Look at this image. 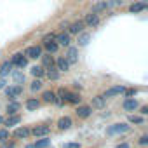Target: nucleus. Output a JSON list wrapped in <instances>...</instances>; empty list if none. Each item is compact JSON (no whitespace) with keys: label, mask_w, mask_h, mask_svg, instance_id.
I'll return each instance as SVG.
<instances>
[{"label":"nucleus","mask_w":148,"mask_h":148,"mask_svg":"<svg viewBox=\"0 0 148 148\" xmlns=\"http://www.w3.org/2000/svg\"><path fill=\"white\" fill-rule=\"evenodd\" d=\"M105 105H106V99L103 98V94L92 98V106H94V108H105Z\"/></svg>","instance_id":"c85d7f7f"},{"label":"nucleus","mask_w":148,"mask_h":148,"mask_svg":"<svg viewBox=\"0 0 148 148\" xmlns=\"http://www.w3.org/2000/svg\"><path fill=\"white\" fill-rule=\"evenodd\" d=\"M42 86H44V84H42V80H40V79H35V80L30 84V89H32L33 92H37V91H40V89H42Z\"/></svg>","instance_id":"2f4dec72"},{"label":"nucleus","mask_w":148,"mask_h":148,"mask_svg":"<svg viewBox=\"0 0 148 148\" xmlns=\"http://www.w3.org/2000/svg\"><path fill=\"white\" fill-rule=\"evenodd\" d=\"M63 148H80V145L79 143H64Z\"/></svg>","instance_id":"4c0bfd02"},{"label":"nucleus","mask_w":148,"mask_h":148,"mask_svg":"<svg viewBox=\"0 0 148 148\" xmlns=\"http://www.w3.org/2000/svg\"><path fill=\"white\" fill-rule=\"evenodd\" d=\"M106 5H108V9L119 7V5H122V0H106Z\"/></svg>","instance_id":"f704fd0d"},{"label":"nucleus","mask_w":148,"mask_h":148,"mask_svg":"<svg viewBox=\"0 0 148 148\" xmlns=\"http://www.w3.org/2000/svg\"><path fill=\"white\" fill-rule=\"evenodd\" d=\"M139 145H141V146H145V145H148V136H146V134H143V136L139 138Z\"/></svg>","instance_id":"58836bf2"},{"label":"nucleus","mask_w":148,"mask_h":148,"mask_svg":"<svg viewBox=\"0 0 148 148\" xmlns=\"http://www.w3.org/2000/svg\"><path fill=\"white\" fill-rule=\"evenodd\" d=\"M5 89V94H7V98H9V101H14V99H18L21 94H23V86H19V84H14V86H5L4 87Z\"/></svg>","instance_id":"f03ea898"},{"label":"nucleus","mask_w":148,"mask_h":148,"mask_svg":"<svg viewBox=\"0 0 148 148\" xmlns=\"http://www.w3.org/2000/svg\"><path fill=\"white\" fill-rule=\"evenodd\" d=\"M38 106H40V99H37V98H30V99L25 101V108L30 110V112H35Z\"/></svg>","instance_id":"6ab92c4d"},{"label":"nucleus","mask_w":148,"mask_h":148,"mask_svg":"<svg viewBox=\"0 0 148 148\" xmlns=\"http://www.w3.org/2000/svg\"><path fill=\"white\" fill-rule=\"evenodd\" d=\"M139 113H141V115H146V113H148V106H141V108H139Z\"/></svg>","instance_id":"ea45409f"},{"label":"nucleus","mask_w":148,"mask_h":148,"mask_svg":"<svg viewBox=\"0 0 148 148\" xmlns=\"http://www.w3.org/2000/svg\"><path fill=\"white\" fill-rule=\"evenodd\" d=\"M66 61L70 64H77L79 63V47H73V45H68V51L64 54Z\"/></svg>","instance_id":"0eeeda50"},{"label":"nucleus","mask_w":148,"mask_h":148,"mask_svg":"<svg viewBox=\"0 0 148 148\" xmlns=\"http://www.w3.org/2000/svg\"><path fill=\"white\" fill-rule=\"evenodd\" d=\"M9 139V131L7 129H0V143H5Z\"/></svg>","instance_id":"72a5a7b5"},{"label":"nucleus","mask_w":148,"mask_h":148,"mask_svg":"<svg viewBox=\"0 0 148 148\" xmlns=\"http://www.w3.org/2000/svg\"><path fill=\"white\" fill-rule=\"evenodd\" d=\"M84 30H86V25H84L82 19H77V21H73V23H70V25L66 26V32H68L70 35H79V33H82Z\"/></svg>","instance_id":"39448f33"},{"label":"nucleus","mask_w":148,"mask_h":148,"mask_svg":"<svg viewBox=\"0 0 148 148\" xmlns=\"http://www.w3.org/2000/svg\"><path fill=\"white\" fill-rule=\"evenodd\" d=\"M73 87H75V89H79V91H80V89H82V86H80V84H79V82H73Z\"/></svg>","instance_id":"37998d69"},{"label":"nucleus","mask_w":148,"mask_h":148,"mask_svg":"<svg viewBox=\"0 0 148 148\" xmlns=\"http://www.w3.org/2000/svg\"><path fill=\"white\" fill-rule=\"evenodd\" d=\"M117 148H129V143H120Z\"/></svg>","instance_id":"79ce46f5"},{"label":"nucleus","mask_w":148,"mask_h":148,"mask_svg":"<svg viewBox=\"0 0 148 148\" xmlns=\"http://www.w3.org/2000/svg\"><path fill=\"white\" fill-rule=\"evenodd\" d=\"M4 148H14V143H5Z\"/></svg>","instance_id":"c03bdc74"},{"label":"nucleus","mask_w":148,"mask_h":148,"mask_svg":"<svg viewBox=\"0 0 148 148\" xmlns=\"http://www.w3.org/2000/svg\"><path fill=\"white\" fill-rule=\"evenodd\" d=\"M19 108H21V105L14 99V101H9V105H7V113L9 115H16L18 112H19Z\"/></svg>","instance_id":"393cba45"},{"label":"nucleus","mask_w":148,"mask_h":148,"mask_svg":"<svg viewBox=\"0 0 148 148\" xmlns=\"http://www.w3.org/2000/svg\"><path fill=\"white\" fill-rule=\"evenodd\" d=\"M54 38H56V33H54V32H49V33H45V35L42 37V44L51 42V40H54Z\"/></svg>","instance_id":"473e14b6"},{"label":"nucleus","mask_w":148,"mask_h":148,"mask_svg":"<svg viewBox=\"0 0 148 148\" xmlns=\"http://www.w3.org/2000/svg\"><path fill=\"white\" fill-rule=\"evenodd\" d=\"M49 132H51V127H49V125H44V124H42V125H37V127H33V129L30 131V134H33L35 138H40V136H47Z\"/></svg>","instance_id":"4468645a"},{"label":"nucleus","mask_w":148,"mask_h":148,"mask_svg":"<svg viewBox=\"0 0 148 148\" xmlns=\"http://www.w3.org/2000/svg\"><path fill=\"white\" fill-rule=\"evenodd\" d=\"M56 42H58V45L61 47H68V45H71V35L68 33V32H61V33H56V38H54Z\"/></svg>","instance_id":"6e6552de"},{"label":"nucleus","mask_w":148,"mask_h":148,"mask_svg":"<svg viewBox=\"0 0 148 148\" xmlns=\"http://www.w3.org/2000/svg\"><path fill=\"white\" fill-rule=\"evenodd\" d=\"M77 37H79V40H77L79 42V47H86L89 44V40H91V33H87V32H82Z\"/></svg>","instance_id":"5701e85b"},{"label":"nucleus","mask_w":148,"mask_h":148,"mask_svg":"<svg viewBox=\"0 0 148 148\" xmlns=\"http://www.w3.org/2000/svg\"><path fill=\"white\" fill-rule=\"evenodd\" d=\"M23 54H25L28 59H40V56L44 54V49H42V45H30V47L25 49Z\"/></svg>","instance_id":"20e7f679"},{"label":"nucleus","mask_w":148,"mask_h":148,"mask_svg":"<svg viewBox=\"0 0 148 148\" xmlns=\"http://www.w3.org/2000/svg\"><path fill=\"white\" fill-rule=\"evenodd\" d=\"M40 59H42V66H44V68H47V66H52V64H54V58H52L49 52H47V54H42V56H40Z\"/></svg>","instance_id":"bb28decb"},{"label":"nucleus","mask_w":148,"mask_h":148,"mask_svg":"<svg viewBox=\"0 0 148 148\" xmlns=\"http://www.w3.org/2000/svg\"><path fill=\"white\" fill-rule=\"evenodd\" d=\"M42 99H44L45 103H56V92H54V91H44Z\"/></svg>","instance_id":"cd10ccee"},{"label":"nucleus","mask_w":148,"mask_h":148,"mask_svg":"<svg viewBox=\"0 0 148 148\" xmlns=\"http://www.w3.org/2000/svg\"><path fill=\"white\" fill-rule=\"evenodd\" d=\"M30 73H32L35 79H42V77L45 75V68H44L42 64H35V66L30 68Z\"/></svg>","instance_id":"a211bd4d"},{"label":"nucleus","mask_w":148,"mask_h":148,"mask_svg":"<svg viewBox=\"0 0 148 148\" xmlns=\"http://www.w3.org/2000/svg\"><path fill=\"white\" fill-rule=\"evenodd\" d=\"M80 101H82V98H80L79 92H70V91L64 92V103H70V105H80Z\"/></svg>","instance_id":"ddd939ff"},{"label":"nucleus","mask_w":148,"mask_h":148,"mask_svg":"<svg viewBox=\"0 0 148 148\" xmlns=\"http://www.w3.org/2000/svg\"><path fill=\"white\" fill-rule=\"evenodd\" d=\"M21 122V117L19 115H9L7 119H4V124L7 125V127H14V125H18Z\"/></svg>","instance_id":"b1692460"},{"label":"nucleus","mask_w":148,"mask_h":148,"mask_svg":"<svg viewBox=\"0 0 148 148\" xmlns=\"http://www.w3.org/2000/svg\"><path fill=\"white\" fill-rule=\"evenodd\" d=\"M5 86H7V84H5V80H4V79H2V80H0V91H2V89H4V87H5Z\"/></svg>","instance_id":"a19ab883"},{"label":"nucleus","mask_w":148,"mask_h":148,"mask_svg":"<svg viewBox=\"0 0 148 148\" xmlns=\"http://www.w3.org/2000/svg\"><path fill=\"white\" fill-rule=\"evenodd\" d=\"M68 25H70V23H68V21H64V23H61V28H63V30H64V28H66V26H68Z\"/></svg>","instance_id":"a18cd8bd"},{"label":"nucleus","mask_w":148,"mask_h":148,"mask_svg":"<svg viewBox=\"0 0 148 148\" xmlns=\"http://www.w3.org/2000/svg\"><path fill=\"white\" fill-rule=\"evenodd\" d=\"M129 122L131 124H143V119L141 117H136V115H131L129 117Z\"/></svg>","instance_id":"c9c22d12"},{"label":"nucleus","mask_w":148,"mask_h":148,"mask_svg":"<svg viewBox=\"0 0 148 148\" xmlns=\"http://www.w3.org/2000/svg\"><path fill=\"white\" fill-rule=\"evenodd\" d=\"M71 124H73V120H71L70 117H61V119L58 120V129L66 131V129H70V127H71Z\"/></svg>","instance_id":"aec40b11"},{"label":"nucleus","mask_w":148,"mask_h":148,"mask_svg":"<svg viewBox=\"0 0 148 148\" xmlns=\"http://www.w3.org/2000/svg\"><path fill=\"white\" fill-rule=\"evenodd\" d=\"M44 45V49L49 52V54H56L58 51H59V45H58V42L56 40H51V42H45V44H42Z\"/></svg>","instance_id":"4be33fe9"},{"label":"nucleus","mask_w":148,"mask_h":148,"mask_svg":"<svg viewBox=\"0 0 148 148\" xmlns=\"http://www.w3.org/2000/svg\"><path fill=\"white\" fill-rule=\"evenodd\" d=\"M26 148H35V146H33V145H28V146H26Z\"/></svg>","instance_id":"de8ad7c7"},{"label":"nucleus","mask_w":148,"mask_h":148,"mask_svg":"<svg viewBox=\"0 0 148 148\" xmlns=\"http://www.w3.org/2000/svg\"><path fill=\"white\" fill-rule=\"evenodd\" d=\"M12 63L11 61H4L2 63V66H0V77H2V79H5L7 75H11V71H12Z\"/></svg>","instance_id":"f3484780"},{"label":"nucleus","mask_w":148,"mask_h":148,"mask_svg":"<svg viewBox=\"0 0 148 148\" xmlns=\"http://www.w3.org/2000/svg\"><path fill=\"white\" fill-rule=\"evenodd\" d=\"M124 91H125L124 86H113V87H110V89L105 91L103 98H105V99H108V98H115V96H119V94H124Z\"/></svg>","instance_id":"9d476101"},{"label":"nucleus","mask_w":148,"mask_h":148,"mask_svg":"<svg viewBox=\"0 0 148 148\" xmlns=\"http://www.w3.org/2000/svg\"><path fill=\"white\" fill-rule=\"evenodd\" d=\"M84 25H86V28H96L98 25H99V21H101V18H99V14H96V12H87L86 16H84Z\"/></svg>","instance_id":"7ed1b4c3"},{"label":"nucleus","mask_w":148,"mask_h":148,"mask_svg":"<svg viewBox=\"0 0 148 148\" xmlns=\"http://www.w3.org/2000/svg\"><path fill=\"white\" fill-rule=\"evenodd\" d=\"M129 129H131V125H127V124H113V125H110V127L106 129V134H108V136L124 134V132H127Z\"/></svg>","instance_id":"423d86ee"},{"label":"nucleus","mask_w":148,"mask_h":148,"mask_svg":"<svg viewBox=\"0 0 148 148\" xmlns=\"http://www.w3.org/2000/svg\"><path fill=\"white\" fill-rule=\"evenodd\" d=\"M122 108H124L125 112H136V110L139 108V103H138V99H134V98H125L124 103H122Z\"/></svg>","instance_id":"f8f14e48"},{"label":"nucleus","mask_w":148,"mask_h":148,"mask_svg":"<svg viewBox=\"0 0 148 148\" xmlns=\"http://www.w3.org/2000/svg\"><path fill=\"white\" fill-rule=\"evenodd\" d=\"M9 61L12 63V66L19 68V70H23V68H26V66H28V58H26L23 52H14V54L11 56V59H9Z\"/></svg>","instance_id":"f257e3e1"},{"label":"nucleus","mask_w":148,"mask_h":148,"mask_svg":"<svg viewBox=\"0 0 148 148\" xmlns=\"http://www.w3.org/2000/svg\"><path fill=\"white\" fill-rule=\"evenodd\" d=\"M11 75H12V79H14V82L16 84H23L25 82V73L23 71H11Z\"/></svg>","instance_id":"c756f323"},{"label":"nucleus","mask_w":148,"mask_h":148,"mask_svg":"<svg viewBox=\"0 0 148 148\" xmlns=\"http://www.w3.org/2000/svg\"><path fill=\"white\" fill-rule=\"evenodd\" d=\"M45 75H47V79H49V80H59L61 71L52 64V66H47V68H45Z\"/></svg>","instance_id":"2eb2a0df"},{"label":"nucleus","mask_w":148,"mask_h":148,"mask_svg":"<svg viewBox=\"0 0 148 148\" xmlns=\"http://www.w3.org/2000/svg\"><path fill=\"white\" fill-rule=\"evenodd\" d=\"M49 145H51V139L44 136V139H38V141H37V143H35L33 146H35V148H47Z\"/></svg>","instance_id":"7c9ffc66"},{"label":"nucleus","mask_w":148,"mask_h":148,"mask_svg":"<svg viewBox=\"0 0 148 148\" xmlns=\"http://www.w3.org/2000/svg\"><path fill=\"white\" fill-rule=\"evenodd\" d=\"M28 136H30V129L25 127V125H23V127H18V129L14 131V138H19V139L23 138V139H25V138H28Z\"/></svg>","instance_id":"a878e982"},{"label":"nucleus","mask_w":148,"mask_h":148,"mask_svg":"<svg viewBox=\"0 0 148 148\" xmlns=\"http://www.w3.org/2000/svg\"><path fill=\"white\" fill-rule=\"evenodd\" d=\"M124 94H125V98L136 96V94H138V89H125V91H124Z\"/></svg>","instance_id":"e433bc0d"},{"label":"nucleus","mask_w":148,"mask_h":148,"mask_svg":"<svg viewBox=\"0 0 148 148\" xmlns=\"http://www.w3.org/2000/svg\"><path fill=\"white\" fill-rule=\"evenodd\" d=\"M0 124H4V117H0Z\"/></svg>","instance_id":"49530a36"},{"label":"nucleus","mask_w":148,"mask_h":148,"mask_svg":"<svg viewBox=\"0 0 148 148\" xmlns=\"http://www.w3.org/2000/svg\"><path fill=\"white\" fill-rule=\"evenodd\" d=\"M141 2H145V4H146V2H148V0H141Z\"/></svg>","instance_id":"09e8293b"},{"label":"nucleus","mask_w":148,"mask_h":148,"mask_svg":"<svg viewBox=\"0 0 148 148\" xmlns=\"http://www.w3.org/2000/svg\"><path fill=\"white\" fill-rule=\"evenodd\" d=\"M75 113H77L79 119H87V117H91V113H92V106H89V105H77Z\"/></svg>","instance_id":"9b49d317"},{"label":"nucleus","mask_w":148,"mask_h":148,"mask_svg":"<svg viewBox=\"0 0 148 148\" xmlns=\"http://www.w3.org/2000/svg\"><path fill=\"white\" fill-rule=\"evenodd\" d=\"M143 11H146V4L145 2H132L131 5H129V12L131 14H139V12H143Z\"/></svg>","instance_id":"dca6fc26"},{"label":"nucleus","mask_w":148,"mask_h":148,"mask_svg":"<svg viewBox=\"0 0 148 148\" xmlns=\"http://www.w3.org/2000/svg\"><path fill=\"white\" fill-rule=\"evenodd\" d=\"M92 12H96V14H101V12H105V11H108V5H106V0H99V2H96L94 5H92V9H91Z\"/></svg>","instance_id":"412c9836"},{"label":"nucleus","mask_w":148,"mask_h":148,"mask_svg":"<svg viewBox=\"0 0 148 148\" xmlns=\"http://www.w3.org/2000/svg\"><path fill=\"white\" fill-rule=\"evenodd\" d=\"M54 66H56V68H58L61 73H63V71L66 73V71L70 70V66H71V64L66 61V58H64V56H58V58L54 59Z\"/></svg>","instance_id":"1a4fd4ad"}]
</instances>
